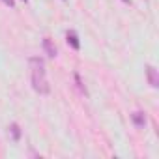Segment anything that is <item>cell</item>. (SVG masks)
I'll list each match as a JSON object with an SVG mask.
<instances>
[{"mask_svg":"<svg viewBox=\"0 0 159 159\" xmlns=\"http://www.w3.org/2000/svg\"><path fill=\"white\" fill-rule=\"evenodd\" d=\"M30 71H32V86L38 94H49V83H47V75H45V62L38 56H32L28 60Z\"/></svg>","mask_w":159,"mask_h":159,"instance_id":"obj_1","label":"cell"},{"mask_svg":"<svg viewBox=\"0 0 159 159\" xmlns=\"http://www.w3.org/2000/svg\"><path fill=\"white\" fill-rule=\"evenodd\" d=\"M146 75H148L150 86H152V88H157V86H159V77H157V71H155L153 66H148V67H146Z\"/></svg>","mask_w":159,"mask_h":159,"instance_id":"obj_2","label":"cell"},{"mask_svg":"<svg viewBox=\"0 0 159 159\" xmlns=\"http://www.w3.org/2000/svg\"><path fill=\"white\" fill-rule=\"evenodd\" d=\"M66 39H67V43L75 49V51H79V49H81V41H79V36L73 32V30H69L67 34H66Z\"/></svg>","mask_w":159,"mask_h":159,"instance_id":"obj_3","label":"cell"},{"mask_svg":"<svg viewBox=\"0 0 159 159\" xmlns=\"http://www.w3.org/2000/svg\"><path fill=\"white\" fill-rule=\"evenodd\" d=\"M131 120H133V124H135L137 127H144V125H146V116H144V112H140V111L133 112V114H131Z\"/></svg>","mask_w":159,"mask_h":159,"instance_id":"obj_4","label":"cell"},{"mask_svg":"<svg viewBox=\"0 0 159 159\" xmlns=\"http://www.w3.org/2000/svg\"><path fill=\"white\" fill-rule=\"evenodd\" d=\"M43 49H45L47 56H51V58H54V56H56V47H54V43H52L49 38H45V39H43Z\"/></svg>","mask_w":159,"mask_h":159,"instance_id":"obj_5","label":"cell"},{"mask_svg":"<svg viewBox=\"0 0 159 159\" xmlns=\"http://www.w3.org/2000/svg\"><path fill=\"white\" fill-rule=\"evenodd\" d=\"M10 131H11V137H13V140H19V139H21V129H19V125H17V124H11Z\"/></svg>","mask_w":159,"mask_h":159,"instance_id":"obj_6","label":"cell"},{"mask_svg":"<svg viewBox=\"0 0 159 159\" xmlns=\"http://www.w3.org/2000/svg\"><path fill=\"white\" fill-rule=\"evenodd\" d=\"M75 81H77V86H79V90H81L83 94H86V88L83 86V83H81V77H79L77 73H75Z\"/></svg>","mask_w":159,"mask_h":159,"instance_id":"obj_7","label":"cell"},{"mask_svg":"<svg viewBox=\"0 0 159 159\" xmlns=\"http://www.w3.org/2000/svg\"><path fill=\"white\" fill-rule=\"evenodd\" d=\"M2 2H4L6 6H10V8H13V6H15V0H2Z\"/></svg>","mask_w":159,"mask_h":159,"instance_id":"obj_8","label":"cell"},{"mask_svg":"<svg viewBox=\"0 0 159 159\" xmlns=\"http://www.w3.org/2000/svg\"><path fill=\"white\" fill-rule=\"evenodd\" d=\"M122 2H125V4H129V2H131V0H122Z\"/></svg>","mask_w":159,"mask_h":159,"instance_id":"obj_9","label":"cell"},{"mask_svg":"<svg viewBox=\"0 0 159 159\" xmlns=\"http://www.w3.org/2000/svg\"><path fill=\"white\" fill-rule=\"evenodd\" d=\"M25 2H26V0H25Z\"/></svg>","mask_w":159,"mask_h":159,"instance_id":"obj_10","label":"cell"}]
</instances>
